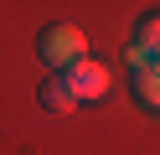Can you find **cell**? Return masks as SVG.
Segmentation results:
<instances>
[{
	"instance_id": "obj_4",
	"label": "cell",
	"mask_w": 160,
	"mask_h": 155,
	"mask_svg": "<svg viewBox=\"0 0 160 155\" xmlns=\"http://www.w3.org/2000/svg\"><path fill=\"white\" fill-rule=\"evenodd\" d=\"M36 103H42L47 114H72V109H78V98L67 93V83L57 78V72H52V78H42V88H36Z\"/></svg>"
},
{
	"instance_id": "obj_2",
	"label": "cell",
	"mask_w": 160,
	"mask_h": 155,
	"mask_svg": "<svg viewBox=\"0 0 160 155\" xmlns=\"http://www.w3.org/2000/svg\"><path fill=\"white\" fill-rule=\"evenodd\" d=\"M62 83H67V93H72L78 103H103L108 98V67L103 62H93V57H83V62H72V67L62 72Z\"/></svg>"
},
{
	"instance_id": "obj_3",
	"label": "cell",
	"mask_w": 160,
	"mask_h": 155,
	"mask_svg": "<svg viewBox=\"0 0 160 155\" xmlns=\"http://www.w3.org/2000/svg\"><path fill=\"white\" fill-rule=\"evenodd\" d=\"M129 88H134L139 109L160 114V57H150L145 67H134V72H129Z\"/></svg>"
},
{
	"instance_id": "obj_5",
	"label": "cell",
	"mask_w": 160,
	"mask_h": 155,
	"mask_svg": "<svg viewBox=\"0 0 160 155\" xmlns=\"http://www.w3.org/2000/svg\"><path fill=\"white\" fill-rule=\"evenodd\" d=\"M134 52H145V57H160V10H145V16L134 21V41H129Z\"/></svg>"
},
{
	"instance_id": "obj_1",
	"label": "cell",
	"mask_w": 160,
	"mask_h": 155,
	"mask_svg": "<svg viewBox=\"0 0 160 155\" xmlns=\"http://www.w3.org/2000/svg\"><path fill=\"white\" fill-rule=\"evenodd\" d=\"M36 57L62 78L72 62L88 57V36H83L78 26H67V21H52V26H42V36H36Z\"/></svg>"
}]
</instances>
